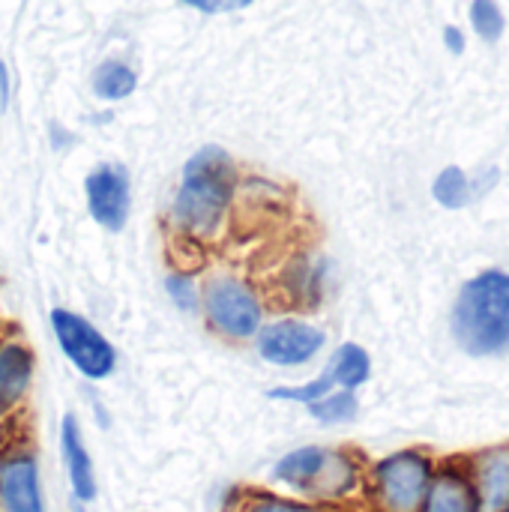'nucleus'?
Returning <instances> with one entry per match:
<instances>
[{
	"mask_svg": "<svg viewBox=\"0 0 509 512\" xmlns=\"http://www.w3.org/2000/svg\"><path fill=\"white\" fill-rule=\"evenodd\" d=\"M237 189V168L222 147H201L183 168L174 222L183 234L207 240L219 231Z\"/></svg>",
	"mask_w": 509,
	"mask_h": 512,
	"instance_id": "1",
	"label": "nucleus"
},
{
	"mask_svg": "<svg viewBox=\"0 0 509 512\" xmlns=\"http://www.w3.org/2000/svg\"><path fill=\"white\" fill-rule=\"evenodd\" d=\"M453 333L474 357H492L509 348V276L501 270L471 279L453 309Z\"/></svg>",
	"mask_w": 509,
	"mask_h": 512,
	"instance_id": "2",
	"label": "nucleus"
},
{
	"mask_svg": "<svg viewBox=\"0 0 509 512\" xmlns=\"http://www.w3.org/2000/svg\"><path fill=\"white\" fill-rule=\"evenodd\" d=\"M432 483V468L420 453H396L375 465L372 492L381 512H420Z\"/></svg>",
	"mask_w": 509,
	"mask_h": 512,
	"instance_id": "3",
	"label": "nucleus"
},
{
	"mask_svg": "<svg viewBox=\"0 0 509 512\" xmlns=\"http://www.w3.org/2000/svg\"><path fill=\"white\" fill-rule=\"evenodd\" d=\"M201 309L210 327L228 339H252L264 321L258 294L234 276L213 279L201 294Z\"/></svg>",
	"mask_w": 509,
	"mask_h": 512,
	"instance_id": "4",
	"label": "nucleus"
},
{
	"mask_svg": "<svg viewBox=\"0 0 509 512\" xmlns=\"http://www.w3.org/2000/svg\"><path fill=\"white\" fill-rule=\"evenodd\" d=\"M51 327L57 336L60 351L66 354V360L90 381H102L114 372L117 366V354L111 348V342L81 315L69 312V309H54L51 312Z\"/></svg>",
	"mask_w": 509,
	"mask_h": 512,
	"instance_id": "5",
	"label": "nucleus"
},
{
	"mask_svg": "<svg viewBox=\"0 0 509 512\" xmlns=\"http://www.w3.org/2000/svg\"><path fill=\"white\" fill-rule=\"evenodd\" d=\"M258 354L273 366H303L324 348V333L306 321L282 318L255 333Z\"/></svg>",
	"mask_w": 509,
	"mask_h": 512,
	"instance_id": "6",
	"label": "nucleus"
},
{
	"mask_svg": "<svg viewBox=\"0 0 509 512\" xmlns=\"http://www.w3.org/2000/svg\"><path fill=\"white\" fill-rule=\"evenodd\" d=\"M0 512H45L39 465L27 450L0 453Z\"/></svg>",
	"mask_w": 509,
	"mask_h": 512,
	"instance_id": "7",
	"label": "nucleus"
},
{
	"mask_svg": "<svg viewBox=\"0 0 509 512\" xmlns=\"http://www.w3.org/2000/svg\"><path fill=\"white\" fill-rule=\"evenodd\" d=\"M87 207L90 216L108 228V231H120L126 225L129 216V177L120 165H99L87 183Z\"/></svg>",
	"mask_w": 509,
	"mask_h": 512,
	"instance_id": "8",
	"label": "nucleus"
},
{
	"mask_svg": "<svg viewBox=\"0 0 509 512\" xmlns=\"http://www.w3.org/2000/svg\"><path fill=\"white\" fill-rule=\"evenodd\" d=\"M60 453H63V465H66V477H69V489H72L75 501L90 504L96 498V471H93V459L84 447L78 420L72 414H66L63 426H60Z\"/></svg>",
	"mask_w": 509,
	"mask_h": 512,
	"instance_id": "9",
	"label": "nucleus"
},
{
	"mask_svg": "<svg viewBox=\"0 0 509 512\" xmlns=\"http://www.w3.org/2000/svg\"><path fill=\"white\" fill-rule=\"evenodd\" d=\"M33 351L21 342L0 345V417H6L30 390Z\"/></svg>",
	"mask_w": 509,
	"mask_h": 512,
	"instance_id": "10",
	"label": "nucleus"
},
{
	"mask_svg": "<svg viewBox=\"0 0 509 512\" xmlns=\"http://www.w3.org/2000/svg\"><path fill=\"white\" fill-rule=\"evenodd\" d=\"M477 489L489 512L509 504V447H498L480 456L477 462Z\"/></svg>",
	"mask_w": 509,
	"mask_h": 512,
	"instance_id": "11",
	"label": "nucleus"
},
{
	"mask_svg": "<svg viewBox=\"0 0 509 512\" xmlns=\"http://www.w3.org/2000/svg\"><path fill=\"white\" fill-rule=\"evenodd\" d=\"M330 450L327 447H300V450H291L288 456H282L273 468V477L279 483H285L288 489L294 492H309L312 483L318 480L324 462H327Z\"/></svg>",
	"mask_w": 509,
	"mask_h": 512,
	"instance_id": "12",
	"label": "nucleus"
},
{
	"mask_svg": "<svg viewBox=\"0 0 509 512\" xmlns=\"http://www.w3.org/2000/svg\"><path fill=\"white\" fill-rule=\"evenodd\" d=\"M423 512H477V495L459 474H441L429 483Z\"/></svg>",
	"mask_w": 509,
	"mask_h": 512,
	"instance_id": "13",
	"label": "nucleus"
},
{
	"mask_svg": "<svg viewBox=\"0 0 509 512\" xmlns=\"http://www.w3.org/2000/svg\"><path fill=\"white\" fill-rule=\"evenodd\" d=\"M330 372L336 378V387L342 390H357L360 384L369 381V372H372V363H369V354L360 348V345H342L333 360H330Z\"/></svg>",
	"mask_w": 509,
	"mask_h": 512,
	"instance_id": "14",
	"label": "nucleus"
},
{
	"mask_svg": "<svg viewBox=\"0 0 509 512\" xmlns=\"http://www.w3.org/2000/svg\"><path fill=\"white\" fill-rule=\"evenodd\" d=\"M225 512H318L312 504H300V501H291V498H279V495H270V492H252V489H243L237 492Z\"/></svg>",
	"mask_w": 509,
	"mask_h": 512,
	"instance_id": "15",
	"label": "nucleus"
},
{
	"mask_svg": "<svg viewBox=\"0 0 509 512\" xmlns=\"http://www.w3.org/2000/svg\"><path fill=\"white\" fill-rule=\"evenodd\" d=\"M93 90L102 96V99H123L135 90V72L117 60H108L96 69L93 75Z\"/></svg>",
	"mask_w": 509,
	"mask_h": 512,
	"instance_id": "16",
	"label": "nucleus"
},
{
	"mask_svg": "<svg viewBox=\"0 0 509 512\" xmlns=\"http://www.w3.org/2000/svg\"><path fill=\"white\" fill-rule=\"evenodd\" d=\"M432 192H435V201H438V204H444V207H450V210H459V207H465V204L471 201L474 186H471V180L465 177L462 168L450 165V168H444V171L438 174Z\"/></svg>",
	"mask_w": 509,
	"mask_h": 512,
	"instance_id": "17",
	"label": "nucleus"
},
{
	"mask_svg": "<svg viewBox=\"0 0 509 512\" xmlns=\"http://www.w3.org/2000/svg\"><path fill=\"white\" fill-rule=\"evenodd\" d=\"M309 414L321 423H348L357 417V399L351 390H333L327 396H321L318 402L306 405Z\"/></svg>",
	"mask_w": 509,
	"mask_h": 512,
	"instance_id": "18",
	"label": "nucleus"
},
{
	"mask_svg": "<svg viewBox=\"0 0 509 512\" xmlns=\"http://www.w3.org/2000/svg\"><path fill=\"white\" fill-rule=\"evenodd\" d=\"M471 21H474V30L486 42H495L504 33V12L498 9L495 0H474L471 3Z\"/></svg>",
	"mask_w": 509,
	"mask_h": 512,
	"instance_id": "19",
	"label": "nucleus"
},
{
	"mask_svg": "<svg viewBox=\"0 0 509 512\" xmlns=\"http://www.w3.org/2000/svg\"><path fill=\"white\" fill-rule=\"evenodd\" d=\"M165 288H168L171 303H174L180 312H198V306H201V294H198V288H195L192 276H186V273H171V276L165 279Z\"/></svg>",
	"mask_w": 509,
	"mask_h": 512,
	"instance_id": "20",
	"label": "nucleus"
},
{
	"mask_svg": "<svg viewBox=\"0 0 509 512\" xmlns=\"http://www.w3.org/2000/svg\"><path fill=\"white\" fill-rule=\"evenodd\" d=\"M183 3L201 9V12H234V9H243L255 0H183Z\"/></svg>",
	"mask_w": 509,
	"mask_h": 512,
	"instance_id": "21",
	"label": "nucleus"
},
{
	"mask_svg": "<svg viewBox=\"0 0 509 512\" xmlns=\"http://www.w3.org/2000/svg\"><path fill=\"white\" fill-rule=\"evenodd\" d=\"M444 39L450 42V48H453L456 54H459V51H462V45H465V42H462V33H459L456 27H447V33H444Z\"/></svg>",
	"mask_w": 509,
	"mask_h": 512,
	"instance_id": "22",
	"label": "nucleus"
},
{
	"mask_svg": "<svg viewBox=\"0 0 509 512\" xmlns=\"http://www.w3.org/2000/svg\"><path fill=\"white\" fill-rule=\"evenodd\" d=\"M6 417H0V444H3V429H6V423H3Z\"/></svg>",
	"mask_w": 509,
	"mask_h": 512,
	"instance_id": "23",
	"label": "nucleus"
},
{
	"mask_svg": "<svg viewBox=\"0 0 509 512\" xmlns=\"http://www.w3.org/2000/svg\"><path fill=\"white\" fill-rule=\"evenodd\" d=\"M507 512H509V510H507Z\"/></svg>",
	"mask_w": 509,
	"mask_h": 512,
	"instance_id": "24",
	"label": "nucleus"
}]
</instances>
